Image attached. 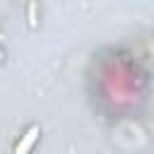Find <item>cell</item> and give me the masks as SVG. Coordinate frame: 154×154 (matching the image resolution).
<instances>
[{"mask_svg":"<svg viewBox=\"0 0 154 154\" xmlns=\"http://www.w3.org/2000/svg\"><path fill=\"white\" fill-rule=\"evenodd\" d=\"M34 140H36V128H31L29 132H26V137L22 140V144L17 147V154H26V149L34 144Z\"/></svg>","mask_w":154,"mask_h":154,"instance_id":"obj_1","label":"cell"}]
</instances>
